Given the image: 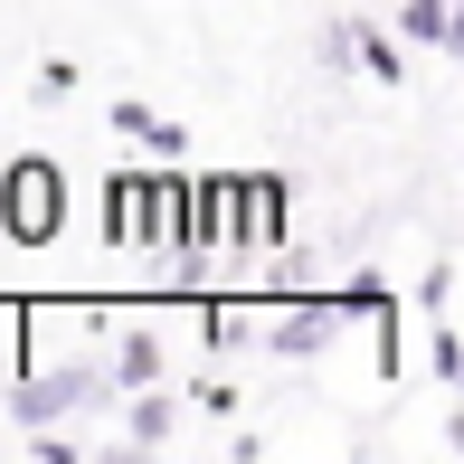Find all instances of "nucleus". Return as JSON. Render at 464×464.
<instances>
[{"label":"nucleus","instance_id":"nucleus-4","mask_svg":"<svg viewBox=\"0 0 464 464\" xmlns=\"http://www.w3.org/2000/svg\"><path fill=\"white\" fill-rule=\"evenodd\" d=\"M237 218H246V180H189V256H208Z\"/></svg>","mask_w":464,"mask_h":464},{"label":"nucleus","instance_id":"nucleus-2","mask_svg":"<svg viewBox=\"0 0 464 464\" xmlns=\"http://www.w3.org/2000/svg\"><path fill=\"white\" fill-rule=\"evenodd\" d=\"M57 227H67V180H57L48 152H19L10 171H0V237L10 246H48Z\"/></svg>","mask_w":464,"mask_h":464},{"label":"nucleus","instance_id":"nucleus-10","mask_svg":"<svg viewBox=\"0 0 464 464\" xmlns=\"http://www.w3.org/2000/svg\"><path fill=\"white\" fill-rule=\"evenodd\" d=\"M361 38V67L379 76V86H398V76H408V57H398V38H379V29H351Z\"/></svg>","mask_w":464,"mask_h":464},{"label":"nucleus","instance_id":"nucleus-7","mask_svg":"<svg viewBox=\"0 0 464 464\" xmlns=\"http://www.w3.org/2000/svg\"><path fill=\"white\" fill-rule=\"evenodd\" d=\"M104 123H114V133H133V142H152V152H180V142H189L171 114H142V104H114Z\"/></svg>","mask_w":464,"mask_h":464},{"label":"nucleus","instance_id":"nucleus-14","mask_svg":"<svg viewBox=\"0 0 464 464\" xmlns=\"http://www.w3.org/2000/svg\"><path fill=\"white\" fill-rule=\"evenodd\" d=\"M455 446H464V417H455Z\"/></svg>","mask_w":464,"mask_h":464},{"label":"nucleus","instance_id":"nucleus-13","mask_svg":"<svg viewBox=\"0 0 464 464\" xmlns=\"http://www.w3.org/2000/svg\"><path fill=\"white\" fill-rule=\"evenodd\" d=\"M446 48H455V57H464V0H455V29H446Z\"/></svg>","mask_w":464,"mask_h":464},{"label":"nucleus","instance_id":"nucleus-5","mask_svg":"<svg viewBox=\"0 0 464 464\" xmlns=\"http://www.w3.org/2000/svg\"><path fill=\"white\" fill-rule=\"evenodd\" d=\"M342 313H351V294H342V304H323V294H304V304H285L276 323H266V342H276V351H323Z\"/></svg>","mask_w":464,"mask_h":464},{"label":"nucleus","instance_id":"nucleus-8","mask_svg":"<svg viewBox=\"0 0 464 464\" xmlns=\"http://www.w3.org/2000/svg\"><path fill=\"white\" fill-rule=\"evenodd\" d=\"M114 379H123V389H152V379H161V342H152V332H133V342L114 351Z\"/></svg>","mask_w":464,"mask_h":464},{"label":"nucleus","instance_id":"nucleus-11","mask_svg":"<svg viewBox=\"0 0 464 464\" xmlns=\"http://www.w3.org/2000/svg\"><path fill=\"white\" fill-rule=\"evenodd\" d=\"M161 436H171V398L133 389V446H161Z\"/></svg>","mask_w":464,"mask_h":464},{"label":"nucleus","instance_id":"nucleus-9","mask_svg":"<svg viewBox=\"0 0 464 464\" xmlns=\"http://www.w3.org/2000/svg\"><path fill=\"white\" fill-rule=\"evenodd\" d=\"M398 29H408V38H427V48H446L455 10H446V0H408V10H398Z\"/></svg>","mask_w":464,"mask_h":464},{"label":"nucleus","instance_id":"nucleus-6","mask_svg":"<svg viewBox=\"0 0 464 464\" xmlns=\"http://www.w3.org/2000/svg\"><path fill=\"white\" fill-rule=\"evenodd\" d=\"M276 227H285V180H276V171H256V180H246V218H237V237L276 246Z\"/></svg>","mask_w":464,"mask_h":464},{"label":"nucleus","instance_id":"nucleus-3","mask_svg":"<svg viewBox=\"0 0 464 464\" xmlns=\"http://www.w3.org/2000/svg\"><path fill=\"white\" fill-rule=\"evenodd\" d=\"M86 398H104V370H48V379H19L10 389V417L19 427H48V417L86 408Z\"/></svg>","mask_w":464,"mask_h":464},{"label":"nucleus","instance_id":"nucleus-12","mask_svg":"<svg viewBox=\"0 0 464 464\" xmlns=\"http://www.w3.org/2000/svg\"><path fill=\"white\" fill-rule=\"evenodd\" d=\"M208 342H246V313L237 304H208Z\"/></svg>","mask_w":464,"mask_h":464},{"label":"nucleus","instance_id":"nucleus-1","mask_svg":"<svg viewBox=\"0 0 464 464\" xmlns=\"http://www.w3.org/2000/svg\"><path fill=\"white\" fill-rule=\"evenodd\" d=\"M104 227H114V246H180L189 256V180L180 171L104 180Z\"/></svg>","mask_w":464,"mask_h":464}]
</instances>
